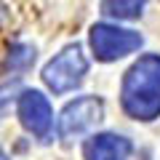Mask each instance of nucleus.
Here are the masks:
<instances>
[{
  "instance_id": "1",
  "label": "nucleus",
  "mask_w": 160,
  "mask_h": 160,
  "mask_svg": "<svg viewBox=\"0 0 160 160\" xmlns=\"http://www.w3.org/2000/svg\"><path fill=\"white\" fill-rule=\"evenodd\" d=\"M120 104L133 120L160 118V56L147 53L139 56L128 67L123 86H120Z\"/></svg>"
},
{
  "instance_id": "2",
  "label": "nucleus",
  "mask_w": 160,
  "mask_h": 160,
  "mask_svg": "<svg viewBox=\"0 0 160 160\" xmlns=\"http://www.w3.org/2000/svg\"><path fill=\"white\" fill-rule=\"evenodd\" d=\"M86 75H88L86 53L78 43H69L43 67V83L53 93H67V91H75L86 80Z\"/></svg>"
},
{
  "instance_id": "3",
  "label": "nucleus",
  "mask_w": 160,
  "mask_h": 160,
  "mask_svg": "<svg viewBox=\"0 0 160 160\" xmlns=\"http://www.w3.org/2000/svg\"><path fill=\"white\" fill-rule=\"evenodd\" d=\"M88 40H91V51L99 62H118V59L139 51L144 43V38L139 32L118 27V24H104V22L91 27Z\"/></svg>"
},
{
  "instance_id": "4",
  "label": "nucleus",
  "mask_w": 160,
  "mask_h": 160,
  "mask_svg": "<svg viewBox=\"0 0 160 160\" xmlns=\"http://www.w3.org/2000/svg\"><path fill=\"white\" fill-rule=\"evenodd\" d=\"M104 118V102L99 96H80L75 102H69L62 109L56 120V133L59 139H75L80 133L91 131L93 126H99Z\"/></svg>"
},
{
  "instance_id": "5",
  "label": "nucleus",
  "mask_w": 160,
  "mask_h": 160,
  "mask_svg": "<svg viewBox=\"0 0 160 160\" xmlns=\"http://www.w3.org/2000/svg\"><path fill=\"white\" fill-rule=\"evenodd\" d=\"M16 112H19L22 126L32 136H38L40 142H48L51 128H53V109H51V104H48V99L43 93L40 91H22L19 93Z\"/></svg>"
},
{
  "instance_id": "6",
  "label": "nucleus",
  "mask_w": 160,
  "mask_h": 160,
  "mask_svg": "<svg viewBox=\"0 0 160 160\" xmlns=\"http://www.w3.org/2000/svg\"><path fill=\"white\" fill-rule=\"evenodd\" d=\"M133 152L131 139L120 133H96L83 144V158L86 160H128Z\"/></svg>"
},
{
  "instance_id": "7",
  "label": "nucleus",
  "mask_w": 160,
  "mask_h": 160,
  "mask_svg": "<svg viewBox=\"0 0 160 160\" xmlns=\"http://www.w3.org/2000/svg\"><path fill=\"white\" fill-rule=\"evenodd\" d=\"M144 6H147V0H102V13L109 19L131 22L144 13Z\"/></svg>"
},
{
  "instance_id": "8",
  "label": "nucleus",
  "mask_w": 160,
  "mask_h": 160,
  "mask_svg": "<svg viewBox=\"0 0 160 160\" xmlns=\"http://www.w3.org/2000/svg\"><path fill=\"white\" fill-rule=\"evenodd\" d=\"M32 64H35V48L32 46H27V43L11 46L8 59H6V69H11V72H27Z\"/></svg>"
},
{
  "instance_id": "9",
  "label": "nucleus",
  "mask_w": 160,
  "mask_h": 160,
  "mask_svg": "<svg viewBox=\"0 0 160 160\" xmlns=\"http://www.w3.org/2000/svg\"><path fill=\"white\" fill-rule=\"evenodd\" d=\"M13 91H19V83H11V86H3L0 88V120H3V115H6V109H8V104H11V93Z\"/></svg>"
},
{
  "instance_id": "10",
  "label": "nucleus",
  "mask_w": 160,
  "mask_h": 160,
  "mask_svg": "<svg viewBox=\"0 0 160 160\" xmlns=\"http://www.w3.org/2000/svg\"><path fill=\"white\" fill-rule=\"evenodd\" d=\"M0 160H8V155H6V149L0 147Z\"/></svg>"
}]
</instances>
